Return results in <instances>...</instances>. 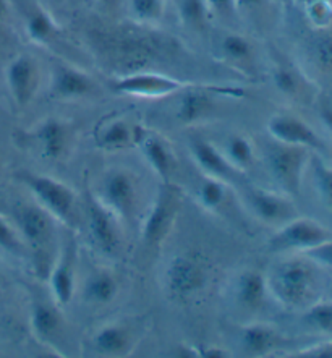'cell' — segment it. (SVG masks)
Returning <instances> with one entry per match:
<instances>
[{"label":"cell","mask_w":332,"mask_h":358,"mask_svg":"<svg viewBox=\"0 0 332 358\" xmlns=\"http://www.w3.org/2000/svg\"><path fill=\"white\" fill-rule=\"evenodd\" d=\"M190 151L198 167L201 169L211 177H217L226 180L237 176V171L231 166V162L227 161V157L224 156L222 151H219L212 143L204 141V140H195L192 141Z\"/></svg>","instance_id":"cell-20"},{"label":"cell","mask_w":332,"mask_h":358,"mask_svg":"<svg viewBox=\"0 0 332 358\" xmlns=\"http://www.w3.org/2000/svg\"><path fill=\"white\" fill-rule=\"evenodd\" d=\"M266 280L269 292L287 308H306L313 303L311 300L316 290V273L308 258L282 261L274 266Z\"/></svg>","instance_id":"cell-1"},{"label":"cell","mask_w":332,"mask_h":358,"mask_svg":"<svg viewBox=\"0 0 332 358\" xmlns=\"http://www.w3.org/2000/svg\"><path fill=\"white\" fill-rule=\"evenodd\" d=\"M164 279L168 294L188 300L206 287L208 271L201 259L190 253H182L168 261Z\"/></svg>","instance_id":"cell-6"},{"label":"cell","mask_w":332,"mask_h":358,"mask_svg":"<svg viewBox=\"0 0 332 358\" xmlns=\"http://www.w3.org/2000/svg\"><path fill=\"white\" fill-rule=\"evenodd\" d=\"M196 198L198 203L204 209H208V211H217L219 208H222V204L227 199L226 180L211 176L203 178L198 185Z\"/></svg>","instance_id":"cell-31"},{"label":"cell","mask_w":332,"mask_h":358,"mask_svg":"<svg viewBox=\"0 0 332 358\" xmlns=\"http://www.w3.org/2000/svg\"><path fill=\"white\" fill-rule=\"evenodd\" d=\"M130 15L140 24H157L164 18L166 0H127Z\"/></svg>","instance_id":"cell-33"},{"label":"cell","mask_w":332,"mask_h":358,"mask_svg":"<svg viewBox=\"0 0 332 358\" xmlns=\"http://www.w3.org/2000/svg\"><path fill=\"white\" fill-rule=\"evenodd\" d=\"M0 248L15 255L23 252V240L18 230L10 226L7 219L2 216H0Z\"/></svg>","instance_id":"cell-37"},{"label":"cell","mask_w":332,"mask_h":358,"mask_svg":"<svg viewBox=\"0 0 332 358\" xmlns=\"http://www.w3.org/2000/svg\"><path fill=\"white\" fill-rule=\"evenodd\" d=\"M306 18L316 29H328L332 24V2L331 0H316L305 5Z\"/></svg>","instance_id":"cell-35"},{"label":"cell","mask_w":332,"mask_h":358,"mask_svg":"<svg viewBox=\"0 0 332 358\" xmlns=\"http://www.w3.org/2000/svg\"><path fill=\"white\" fill-rule=\"evenodd\" d=\"M2 23H3V22H0V38H2V33H3V29H2Z\"/></svg>","instance_id":"cell-48"},{"label":"cell","mask_w":332,"mask_h":358,"mask_svg":"<svg viewBox=\"0 0 332 358\" xmlns=\"http://www.w3.org/2000/svg\"><path fill=\"white\" fill-rule=\"evenodd\" d=\"M145 133V127L133 124L127 117H110L99 122L94 138L102 150L122 151L138 146Z\"/></svg>","instance_id":"cell-15"},{"label":"cell","mask_w":332,"mask_h":358,"mask_svg":"<svg viewBox=\"0 0 332 358\" xmlns=\"http://www.w3.org/2000/svg\"><path fill=\"white\" fill-rule=\"evenodd\" d=\"M313 176L319 196L326 204L332 206V167L326 166L321 159H313Z\"/></svg>","instance_id":"cell-36"},{"label":"cell","mask_w":332,"mask_h":358,"mask_svg":"<svg viewBox=\"0 0 332 358\" xmlns=\"http://www.w3.org/2000/svg\"><path fill=\"white\" fill-rule=\"evenodd\" d=\"M131 332L124 324H107L96 332L93 345L101 355L117 357L124 355L130 349Z\"/></svg>","instance_id":"cell-23"},{"label":"cell","mask_w":332,"mask_h":358,"mask_svg":"<svg viewBox=\"0 0 332 358\" xmlns=\"http://www.w3.org/2000/svg\"><path fill=\"white\" fill-rule=\"evenodd\" d=\"M36 141L45 159L59 161L68 146V129L55 117H48L36 129Z\"/></svg>","instance_id":"cell-19"},{"label":"cell","mask_w":332,"mask_h":358,"mask_svg":"<svg viewBox=\"0 0 332 358\" xmlns=\"http://www.w3.org/2000/svg\"><path fill=\"white\" fill-rule=\"evenodd\" d=\"M268 292V280L259 271H245L238 275L237 285H235V295H237V300L245 308L258 310L264 303Z\"/></svg>","instance_id":"cell-22"},{"label":"cell","mask_w":332,"mask_h":358,"mask_svg":"<svg viewBox=\"0 0 332 358\" xmlns=\"http://www.w3.org/2000/svg\"><path fill=\"white\" fill-rule=\"evenodd\" d=\"M182 208V190L171 182L159 187L150 214L143 224V240L147 247H157L168 237Z\"/></svg>","instance_id":"cell-4"},{"label":"cell","mask_w":332,"mask_h":358,"mask_svg":"<svg viewBox=\"0 0 332 358\" xmlns=\"http://www.w3.org/2000/svg\"><path fill=\"white\" fill-rule=\"evenodd\" d=\"M50 292L59 306H66L73 300L76 290V263L70 250L60 255L49 274Z\"/></svg>","instance_id":"cell-16"},{"label":"cell","mask_w":332,"mask_h":358,"mask_svg":"<svg viewBox=\"0 0 332 358\" xmlns=\"http://www.w3.org/2000/svg\"><path fill=\"white\" fill-rule=\"evenodd\" d=\"M8 15V3L7 0H0V22H5Z\"/></svg>","instance_id":"cell-44"},{"label":"cell","mask_w":332,"mask_h":358,"mask_svg":"<svg viewBox=\"0 0 332 358\" xmlns=\"http://www.w3.org/2000/svg\"><path fill=\"white\" fill-rule=\"evenodd\" d=\"M0 171H2V161H0Z\"/></svg>","instance_id":"cell-49"},{"label":"cell","mask_w":332,"mask_h":358,"mask_svg":"<svg viewBox=\"0 0 332 358\" xmlns=\"http://www.w3.org/2000/svg\"><path fill=\"white\" fill-rule=\"evenodd\" d=\"M195 350H196V357H204V358L227 357L226 352L222 349H217V347H201V349H195Z\"/></svg>","instance_id":"cell-42"},{"label":"cell","mask_w":332,"mask_h":358,"mask_svg":"<svg viewBox=\"0 0 332 358\" xmlns=\"http://www.w3.org/2000/svg\"><path fill=\"white\" fill-rule=\"evenodd\" d=\"M311 150L303 146L284 145L275 141L266 152V162L270 176L284 193L289 196H297L301 188L303 173L310 164Z\"/></svg>","instance_id":"cell-2"},{"label":"cell","mask_w":332,"mask_h":358,"mask_svg":"<svg viewBox=\"0 0 332 358\" xmlns=\"http://www.w3.org/2000/svg\"><path fill=\"white\" fill-rule=\"evenodd\" d=\"M138 146L141 148L143 156H145L146 162L150 164L152 171L164 182L171 180L172 173L175 171V156H173L168 141L161 135H157V133L146 130Z\"/></svg>","instance_id":"cell-17"},{"label":"cell","mask_w":332,"mask_h":358,"mask_svg":"<svg viewBox=\"0 0 332 358\" xmlns=\"http://www.w3.org/2000/svg\"><path fill=\"white\" fill-rule=\"evenodd\" d=\"M216 109V102L212 99L211 91L206 88H190L182 90L180 101H178L177 119L185 125L199 124L204 119H209Z\"/></svg>","instance_id":"cell-18"},{"label":"cell","mask_w":332,"mask_h":358,"mask_svg":"<svg viewBox=\"0 0 332 358\" xmlns=\"http://www.w3.org/2000/svg\"><path fill=\"white\" fill-rule=\"evenodd\" d=\"M298 357H310V358H332V342L319 344L310 349L301 350Z\"/></svg>","instance_id":"cell-40"},{"label":"cell","mask_w":332,"mask_h":358,"mask_svg":"<svg viewBox=\"0 0 332 358\" xmlns=\"http://www.w3.org/2000/svg\"><path fill=\"white\" fill-rule=\"evenodd\" d=\"M240 342H242V349L245 354L252 357H261L268 355L269 352H273L279 345L280 336L270 324L254 323L243 327Z\"/></svg>","instance_id":"cell-21"},{"label":"cell","mask_w":332,"mask_h":358,"mask_svg":"<svg viewBox=\"0 0 332 358\" xmlns=\"http://www.w3.org/2000/svg\"><path fill=\"white\" fill-rule=\"evenodd\" d=\"M235 12H252L264 3V0H233Z\"/></svg>","instance_id":"cell-41"},{"label":"cell","mask_w":332,"mask_h":358,"mask_svg":"<svg viewBox=\"0 0 332 358\" xmlns=\"http://www.w3.org/2000/svg\"><path fill=\"white\" fill-rule=\"evenodd\" d=\"M22 182L31 192L36 203L43 206L54 219L68 224L73 216L76 195L66 183L41 173H22Z\"/></svg>","instance_id":"cell-3"},{"label":"cell","mask_w":332,"mask_h":358,"mask_svg":"<svg viewBox=\"0 0 332 358\" xmlns=\"http://www.w3.org/2000/svg\"><path fill=\"white\" fill-rule=\"evenodd\" d=\"M120 219L96 195L86 203V222L91 242L106 257H115L120 250Z\"/></svg>","instance_id":"cell-8"},{"label":"cell","mask_w":332,"mask_h":358,"mask_svg":"<svg viewBox=\"0 0 332 358\" xmlns=\"http://www.w3.org/2000/svg\"><path fill=\"white\" fill-rule=\"evenodd\" d=\"M294 2L301 5V7H305V5H308V3H311V2H316V0H294Z\"/></svg>","instance_id":"cell-46"},{"label":"cell","mask_w":332,"mask_h":358,"mask_svg":"<svg viewBox=\"0 0 332 358\" xmlns=\"http://www.w3.org/2000/svg\"><path fill=\"white\" fill-rule=\"evenodd\" d=\"M24 29L28 38L36 44H49L59 33L57 23L44 8L34 7L24 17Z\"/></svg>","instance_id":"cell-27"},{"label":"cell","mask_w":332,"mask_h":358,"mask_svg":"<svg viewBox=\"0 0 332 358\" xmlns=\"http://www.w3.org/2000/svg\"><path fill=\"white\" fill-rule=\"evenodd\" d=\"M10 96L18 107H27L34 99L41 83L39 64L31 55L22 54L10 60L5 70Z\"/></svg>","instance_id":"cell-12"},{"label":"cell","mask_w":332,"mask_h":358,"mask_svg":"<svg viewBox=\"0 0 332 358\" xmlns=\"http://www.w3.org/2000/svg\"><path fill=\"white\" fill-rule=\"evenodd\" d=\"M268 131L275 141L284 145L303 146L311 151H323L324 141L318 133L294 114H275L268 122Z\"/></svg>","instance_id":"cell-13"},{"label":"cell","mask_w":332,"mask_h":358,"mask_svg":"<svg viewBox=\"0 0 332 358\" xmlns=\"http://www.w3.org/2000/svg\"><path fill=\"white\" fill-rule=\"evenodd\" d=\"M96 196L119 219H130L138 203L136 178L129 169H112L102 178Z\"/></svg>","instance_id":"cell-7"},{"label":"cell","mask_w":332,"mask_h":358,"mask_svg":"<svg viewBox=\"0 0 332 358\" xmlns=\"http://www.w3.org/2000/svg\"><path fill=\"white\" fill-rule=\"evenodd\" d=\"M29 324H31V331L36 339L41 342H49L57 336L60 327H62V316L54 306L38 301L31 308Z\"/></svg>","instance_id":"cell-24"},{"label":"cell","mask_w":332,"mask_h":358,"mask_svg":"<svg viewBox=\"0 0 332 358\" xmlns=\"http://www.w3.org/2000/svg\"><path fill=\"white\" fill-rule=\"evenodd\" d=\"M217 52L219 57L231 66H243L252 62L253 45L242 34L226 33L219 39Z\"/></svg>","instance_id":"cell-25"},{"label":"cell","mask_w":332,"mask_h":358,"mask_svg":"<svg viewBox=\"0 0 332 358\" xmlns=\"http://www.w3.org/2000/svg\"><path fill=\"white\" fill-rule=\"evenodd\" d=\"M222 152L237 172L248 171L254 162V148L245 135H233L229 138L226 150Z\"/></svg>","instance_id":"cell-29"},{"label":"cell","mask_w":332,"mask_h":358,"mask_svg":"<svg viewBox=\"0 0 332 358\" xmlns=\"http://www.w3.org/2000/svg\"><path fill=\"white\" fill-rule=\"evenodd\" d=\"M301 323L306 329L319 332V334H332V300L313 301L306 306Z\"/></svg>","instance_id":"cell-30"},{"label":"cell","mask_w":332,"mask_h":358,"mask_svg":"<svg viewBox=\"0 0 332 358\" xmlns=\"http://www.w3.org/2000/svg\"><path fill=\"white\" fill-rule=\"evenodd\" d=\"M177 10L182 23L196 31L206 27L211 18L206 0H177Z\"/></svg>","instance_id":"cell-32"},{"label":"cell","mask_w":332,"mask_h":358,"mask_svg":"<svg viewBox=\"0 0 332 358\" xmlns=\"http://www.w3.org/2000/svg\"><path fill=\"white\" fill-rule=\"evenodd\" d=\"M209 12L212 15H219V17H227L231 12H235V2L233 0H206Z\"/></svg>","instance_id":"cell-39"},{"label":"cell","mask_w":332,"mask_h":358,"mask_svg":"<svg viewBox=\"0 0 332 358\" xmlns=\"http://www.w3.org/2000/svg\"><path fill=\"white\" fill-rule=\"evenodd\" d=\"M332 238V230L310 217H294L280 226L273 237L268 240L270 253L301 252Z\"/></svg>","instance_id":"cell-5"},{"label":"cell","mask_w":332,"mask_h":358,"mask_svg":"<svg viewBox=\"0 0 332 358\" xmlns=\"http://www.w3.org/2000/svg\"><path fill=\"white\" fill-rule=\"evenodd\" d=\"M273 81L280 93L289 96V98H300L306 80L300 73L297 66L289 62H279L273 70Z\"/></svg>","instance_id":"cell-28"},{"label":"cell","mask_w":332,"mask_h":358,"mask_svg":"<svg viewBox=\"0 0 332 358\" xmlns=\"http://www.w3.org/2000/svg\"><path fill=\"white\" fill-rule=\"evenodd\" d=\"M187 86V83L173 76L140 70L117 78L114 90L119 94L135 96V98H164V96L182 93Z\"/></svg>","instance_id":"cell-9"},{"label":"cell","mask_w":332,"mask_h":358,"mask_svg":"<svg viewBox=\"0 0 332 358\" xmlns=\"http://www.w3.org/2000/svg\"><path fill=\"white\" fill-rule=\"evenodd\" d=\"M301 255H303L305 258H308L313 264H319L324 266V268L332 269V238L316 245L313 248L305 250Z\"/></svg>","instance_id":"cell-38"},{"label":"cell","mask_w":332,"mask_h":358,"mask_svg":"<svg viewBox=\"0 0 332 358\" xmlns=\"http://www.w3.org/2000/svg\"><path fill=\"white\" fill-rule=\"evenodd\" d=\"M328 29H318L319 34L311 43V59L321 71L332 73V33Z\"/></svg>","instance_id":"cell-34"},{"label":"cell","mask_w":332,"mask_h":358,"mask_svg":"<svg viewBox=\"0 0 332 358\" xmlns=\"http://www.w3.org/2000/svg\"><path fill=\"white\" fill-rule=\"evenodd\" d=\"M15 222L20 237L34 252H43L52 240L54 217L38 203H23L15 208Z\"/></svg>","instance_id":"cell-10"},{"label":"cell","mask_w":332,"mask_h":358,"mask_svg":"<svg viewBox=\"0 0 332 358\" xmlns=\"http://www.w3.org/2000/svg\"><path fill=\"white\" fill-rule=\"evenodd\" d=\"M83 294L89 303L107 305L119 294V282L109 271H96L86 279Z\"/></svg>","instance_id":"cell-26"},{"label":"cell","mask_w":332,"mask_h":358,"mask_svg":"<svg viewBox=\"0 0 332 358\" xmlns=\"http://www.w3.org/2000/svg\"><path fill=\"white\" fill-rule=\"evenodd\" d=\"M245 201L253 216L264 224H282L297 217V208L287 193L248 188L245 192Z\"/></svg>","instance_id":"cell-11"},{"label":"cell","mask_w":332,"mask_h":358,"mask_svg":"<svg viewBox=\"0 0 332 358\" xmlns=\"http://www.w3.org/2000/svg\"><path fill=\"white\" fill-rule=\"evenodd\" d=\"M319 114H321V119L324 120V124L332 130V102L331 101L326 99V101L321 102Z\"/></svg>","instance_id":"cell-43"},{"label":"cell","mask_w":332,"mask_h":358,"mask_svg":"<svg viewBox=\"0 0 332 358\" xmlns=\"http://www.w3.org/2000/svg\"><path fill=\"white\" fill-rule=\"evenodd\" d=\"M279 2H282V3H292L294 0H279Z\"/></svg>","instance_id":"cell-47"},{"label":"cell","mask_w":332,"mask_h":358,"mask_svg":"<svg viewBox=\"0 0 332 358\" xmlns=\"http://www.w3.org/2000/svg\"><path fill=\"white\" fill-rule=\"evenodd\" d=\"M96 93L93 76L68 64L54 65L49 94L57 101H76Z\"/></svg>","instance_id":"cell-14"},{"label":"cell","mask_w":332,"mask_h":358,"mask_svg":"<svg viewBox=\"0 0 332 358\" xmlns=\"http://www.w3.org/2000/svg\"><path fill=\"white\" fill-rule=\"evenodd\" d=\"M98 2H101L102 5H104V7L114 8V7H119V5L124 2V0H98Z\"/></svg>","instance_id":"cell-45"}]
</instances>
